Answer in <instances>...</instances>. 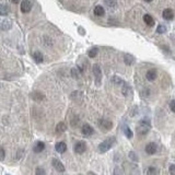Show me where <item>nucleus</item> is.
Masks as SVG:
<instances>
[{"mask_svg":"<svg viewBox=\"0 0 175 175\" xmlns=\"http://www.w3.org/2000/svg\"><path fill=\"white\" fill-rule=\"evenodd\" d=\"M88 175H96V174H95V173H93V172H89V173H88Z\"/></svg>","mask_w":175,"mask_h":175,"instance_id":"e433bc0d","label":"nucleus"},{"mask_svg":"<svg viewBox=\"0 0 175 175\" xmlns=\"http://www.w3.org/2000/svg\"><path fill=\"white\" fill-rule=\"evenodd\" d=\"M157 150H158V147L154 142H150V144H148L146 146V152L148 153V154H150V155L154 154V153L157 152Z\"/></svg>","mask_w":175,"mask_h":175,"instance_id":"1a4fd4ad","label":"nucleus"},{"mask_svg":"<svg viewBox=\"0 0 175 175\" xmlns=\"http://www.w3.org/2000/svg\"><path fill=\"white\" fill-rule=\"evenodd\" d=\"M144 1H146V2H151L152 0H144Z\"/></svg>","mask_w":175,"mask_h":175,"instance_id":"4c0bfd02","label":"nucleus"},{"mask_svg":"<svg viewBox=\"0 0 175 175\" xmlns=\"http://www.w3.org/2000/svg\"><path fill=\"white\" fill-rule=\"evenodd\" d=\"M151 128V124L148 118H144L138 123L137 126V134L140 136H144L149 132V130Z\"/></svg>","mask_w":175,"mask_h":175,"instance_id":"f257e3e1","label":"nucleus"},{"mask_svg":"<svg viewBox=\"0 0 175 175\" xmlns=\"http://www.w3.org/2000/svg\"><path fill=\"white\" fill-rule=\"evenodd\" d=\"M5 157H6V151H5V149L2 148V147H0V161L5 160Z\"/></svg>","mask_w":175,"mask_h":175,"instance_id":"c85d7f7f","label":"nucleus"},{"mask_svg":"<svg viewBox=\"0 0 175 175\" xmlns=\"http://www.w3.org/2000/svg\"><path fill=\"white\" fill-rule=\"evenodd\" d=\"M99 126L101 127V129H103L104 131H107V130L112 129L113 123L108 119H101L99 121Z\"/></svg>","mask_w":175,"mask_h":175,"instance_id":"20e7f679","label":"nucleus"},{"mask_svg":"<svg viewBox=\"0 0 175 175\" xmlns=\"http://www.w3.org/2000/svg\"><path fill=\"white\" fill-rule=\"evenodd\" d=\"M98 55V48H91L89 52H88V56L90 57V58H94L95 56Z\"/></svg>","mask_w":175,"mask_h":175,"instance_id":"5701e85b","label":"nucleus"},{"mask_svg":"<svg viewBox=\"0 0 175 175\" xmlns=\"http://www.w3.org/2000/svg\"><path fill=\"white\" fill-rule=\"evenodd\" d=\"M104 2H105L108 7H112V8H114V7L116 6V1H115V0H104Z\"/></svg>","mask_w":175,"mask_h":175,"instance_id":"bb28decb","label":"nucleus"},{"mask_svg":"<svg viewBox=\"0 0 175 175\" xmlns=\"http://www.w3.org/2000/svg\"><path fill=\"white\" fill-rule=\"evenodd\" d=\"M33 96V99L35 100V101H42V100H44V95L38 93V92H35V93H33L32 94Z\"/></svg>","mask_w":175,"mask_h":175,"instance_id":"b1692460","label":"nucleus"},{"mask_svg":"<svg viewBox=\"0 0 175 175\" xmlns=\"http://www.w3.org/2000/svg\"><path fill=\"white\" fill-rule=\"evenodd\" d=\"M11 26H12V23L10 22L9 20H5L0 24V30L1 31H8V30L11 29Z\"/></svg>","mask_w":175,"mask_h":175,"instance_id":"ddd939ff","label":"nucleus"},{"mask_svg":"<svg viewBox=\"0 0 175 175\" xmlns=\"http://www.w3.org/2000/svg\"><path fill=\"white\" fill-rule=\"evenodd\" d=\"M53 166L55 167V170L57 171V172H65V166H63V164L61 163V162L59 161L58 159H53Z\"/></svg>","mask_w":175,"mask_h":175,"instance_id":"6e6552de","label":"nucleus"},{"mask_svg":"<svg viewBox=\"0 0 175 175\" xmlns=\"http://www.w3.org/2000/svg\"><path fill=\"white\" fill-rule=\"evenodd\" d=\"M86 150V144L83 141H79L75 144V152L78 154H82Z\"/></svg>","mask_w":175,"mask_h":175,"instance_id":"423d86ee","label":"nucleus"},{"mask_svg":"<svg viewBox=\"0 0 175 175\" xmlns=\"http://www.w3.org/2000/svg\"><path fill=\"white\" fill-rule=\"evenodd\" d=\"M121 92H123V94L125 95V96H128V94L131 93V88H130L127 83L124 82V83H123V89H121Z\"/></svg>","mask_w":175,"mask_h":175,"instance_id":"a211bd4d","label":"nucleus"},{"mask_svg":"<svg viewBox=\"0 0 175 175\" xmlns=\"http://www.w3.org/2000/svg\"><path fill=\"white\" fill-rule=\"evenodd\" d=\"M129 157L132 161H138V157L135 154V152H129Z\"/></svg>","mask_w":175,"mask_h":175,"instance_id":"7c9ffc66","label":"nucleus"},{"mask_svg":"<svg viewBox=\"0 0 175 175\" xmlns=\"http://www.w3.org/2000/svg\"><path fill=\"white\" fill-rule=\"evenodd\" d=\"M124 61H125L126 65L130 66V65H132V63H134L135 58H134L131 55H125V56H124Z\"/></svg>","mask_w":175,"mask_h":175,"instance_id":"aec40b11","label":"nucleus"},{"mask_svg":"<svg viewBox=\"0 0 175 175\" xmlns=\"http://www.w3.org/2000/svg\"><path fill=\"white\" fill-rule=\"evenodd\" d=\"M94 14L95 15H98V17H103L104 14H105V10L102 6H96L94 8Z\"/></svg>","mask_w":175,"mask_h":175,"instance_id":"dca6fc26","label":"nucleus"},{"mask_svg":"<svg viewBox=\"0 0 175 175\" xmlns=\"http://www.w3.org/2000/svg\"><path fill=\"white\" fill-rule=\"evenodd\" d=\"M115 141H116L115 137H111V138L105 139L103 142H101V144H99V152L104 153V152H106V151H108V150L114 146Z\"/></svg>","mask_w":175,"mask_h":175,"instance_id":"f03ea898","label":"nucleus"},{"mask_svg":"<svg viewBox=\"0 0 175 175\" xmlns=\"http://www.w3.org/2000/svg\"><path fill=\"white\" fill-rule=\"evenodd\" d=\"M112 81L114 82V83H115V84H123V83H124V81L121 80V78H119V77H117V76L113 77Z\"/></svg>","mask_w":175,"mask_h":175,"instance_id":"a878e982","label":"nucleus"},{"mask_svg":"<svg viewBox=\"0 0 175 175\" xmlns=\"http://www.w3.org/2000/svg\"><path fill=\"white\" fill-rule=\"evenodd\" d=\"M44 149H45V144L42 142V141H37V142L34 144V147H33V150H34V152L36 153L42 152Z\"/></svg>","mask_w":175,"mask_h":175,"instance_id":"9b49d317","label":"nucleus"},{"mask_svg":"<svg viewBox=\"0 0 175 175\" xmlns=\"http://www.w3.org/2000/svg\"><path fill=\"white\" fill-rule=\"evenodd\" d=\"M157 32L158 33H160V34H162V33H165L166 32V26L165 25H159L158 26V29H157Z\"/></svg>","mask_w":175,"mask_h":175,"instance_id":"cd10ccee","label":"nucleus"},{"mask_svg":"<svg viewBox=\"0 0 175 175\" xmlns=\"http://www.w3.org/2000/svg\"><path fill=\"white\" fill-rule=\"evenodd\" d=\"M9 14V7L6 5H0V15H8Z\"/></svg>","mask_w":175,"mask_h":175,"instance_id":"412c9836","label":"nucleus"},{"mask_svg":"<svg viewBox=\"0 0 175 175\" xmlns=\"http://www.w3.org/2000/svg\"><path fill=\"white\" fill-rule=\"evenodd\" d=\"M66 129H67V126H66V124H65L63 121L58 123L57 126H56V131L59 132V134H61V132H63V131H66Z\"/></svg>","mask_w":175,"mask_h":175,"instance_id":"f3484780","label":"nucleus"},{"mask_svg":"<svg viewBox=\"0 0 175 175\" xmlns=\"http://www.w3.org/2000/svg\"><path fill=\"white\" fill-rule=\"evenodd\" d=\"M11 1H12L13 3H19V2H20V0H11Z\"/></svg>","mask_w":175,"mask_h":175,"instance_id":"c9c22d12","label":"nucleus"},{"mask_svg":"<svg viewBox=\"0 0 175 175\" xmlns=\"http://www.w3.org/2000/svg\"><path fill=\"white\" fill-rule=\"evenodd\" d=\"M146 78H147V80L149 81H154L157 79V71L154 70V69H150L147 71V75H146Z\"/></svg>","mask_w":175,"mask_h":175,"instance_id":"f8f14e48","label":"nucleus"},{"mask_svg":"<svg viewBox=\"0 0 175 175\" xmlns=\"http://www.w3.org/2000/svg\"><path fill=\"white\" fill-rule=\"evenodd\" d=\"M144 21L148 26H152V25H154V20H153V18L150 15V14H144Z\"/></svg>","mask_w":175,"mask_h":175,"instance_id":"2eb2a0df","label":"nucleus"},{"mask_svg":"<svg viewBox=\"0 0 175 175\" xmlns=\"http://www.w3.org/2000/svg\"><path fill=\"white\" fill-rule=\"evenodd\" d=\"M169 171H170V173L172 175H175V164H171Z\"/></svg>","mask_w":175,"mask_h":175,"instance_id":"2f4dec72","label":"nucleus"},{"mask_svg":"<svg viewBox=\"0 0 175 175\" xmlns=\"http://www.w3.org/2000/svg\"><path fill=\"white\" fill-rule=\"evenodd\" d=\"M114 175H123L121 173V171L118 169V167H115V170H114Z\"/></svg>","mask_w":175,"mask_h":175,"instance_id":"72a5a7b5","label":"nucleus"},{"mask_svg":"<svg viewBox=\"0 0 175 175\" xmlns=\"http://www.w3.org/2000/svg\"><path fill=\"white\" fill-rule=\"evenodd\" d=\"M93 75H94L96 84L99 85L101 83V79H102V70H101L99 65H94L93 66Z\"/></svg>","mask_w":175,"mask_h":175,"instance_id":"7ed1b4c3","label":"nucleus"},{"mask_svg":"<svg viewBox=\"0 0 175 175\" xmlns=\"http://www.w3.org/2000/svg\"><path fill=\"white\" fill-rule=\"evenodd\" d=\"M158 170L153 166H150L148 170H147V175H157Z\"/></svg>","mask_w":175,"mask_h":175,"instance_id":"393cba45","label":"nucleus"},{"mask_svg":"<svg viewBox=\"0 0 175 175\" xmlns=\"http://www.w3.org/2000/svg\"><path fill=\"white\" fill-rule=\"evenodd\" d=\"M81 131H82V135L85 136V137H90V136H92L93 132H94L93 128H92L90 125H88V124H84V125L82 126Z\"/></svg>","mask_w":175,"mask_h":175,"instance_id":"0eeeda50","label":"nucleus"},{"mask_svg":"<svg viewBox=\"0 0 175 175\" xmlns=\"http://www.w3.org/2000/svg\"><path fill=\"white\" fill-rule=\"evenodd\" d=\"M33 58L35 59L36 63H42V61L44 60V56H43V54H42L40 52H35V53L33 54Z\"/></svg>","mask_w":175,"mask_h":175,"instance_id":"6ab92c4d","label":"nucleus"},{"mask_svg":"<svg viewBox=\"0 0 175 175\" xmlns=\"http://www.w3.org/2000/svg\"><path fill=\"white\" fill-rule=\"evenodd\" d=\"M20 7H21V11L23 13H29L32 9V2L29 0H23Z\"/></svg>","mask_w":175,"mask_h":175,"instance_id":"39448f33","label":"nucleus"},{"mask_svg":"<svg viewBox=\"0 0 175 175\" xmlns=\"http://www.w3.org/2000/svg\"><path fill=\"white\" fill-rule=\"evenodd\" d=\"M71 73L73 75V77H75V78H78V72L76 71V69H72Z\"/></svg>","mask_w":175,"mask_h":175,"instance_id":"f704fd0d","label":"nucleus"},{"mask_svg":"<svg viewBox=\"0 0 175 175\" xmlns=\"http://www.w3.org/2000/svg\"><path fill=\"white\" fill-rule=\"evenodd\" d=\"M55 149H56V151L58 153H63L67 150V144H65V142H58V144H56Z\"/></svg>","mask_w":175,"mask_h":175,"instance_id":"4468645a","label":"nucleus"},{"mask_svg":"<svg viewBox=\"0 0 175 175\" xmlns=\"http://www.w3.org/2000/svg\"><path fill=\"white\" fill-rule=\"evenodd\" d=\"M36 175H46L45 171H44V169H42V167H37L36 169V172H35Z\"/></svg>","mask_w":175,"mask_h":175,"instance_id":"c756f323","label":"nucleus"},{"mask_svg":"<svg viewBox=\"0 0 175 175\" xmlns=\"http://www.w3.org/2000/svg\"><path fill=\"white\" fill-rule=\"evenodd\" d=\"M162 17L163 19H165L167 21H170L172 19L174 18V13H173V10L172 9H165L163 10V13H162Z\"/></svg>","mask_w":175,"mask_h":175,"instance_id":"9d476101","label":"nucleus"},{"mask_svg":"<svg viewBox=\"0 0 175 175\" xmlns=\"http://www.w3.org/2000/svg\"><path fill=\"white\" fill-rule=\"evenodd\" d=\"M124 134H125L126 137H127V138H129V139H131V138H132V136H134L131 129H130L129 127H127V126L124 127Z\"/></svg>","mask_w":175,"mask_h":175,"instance_id":"4be33fe9","label":"nucleus"},{"mask_svg":"<svg viewBox=\"0 0 175 175\" xmlns=\"http://www.w3.org/2000/svg\"><path fill=\"white\" fill-rule=\"evenodd\" d=\"M170 108H171V111H172V112L175 113V100L174 101H172V102L170 103Z\"/></svg>","mask_w":175,"mask_h":175,"instance_id":"473e14b6","label":"nucleus"}]
</instances>
